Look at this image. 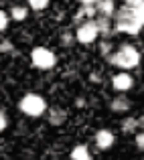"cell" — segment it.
Instances as JSON below:
<instances>
[{"mask_svg": "<svg viewBox=\"0 0 144 160\" xmlns=\"http://www.w3.org/2000/svg\"><path fill=\"white\" fill-rule=\"evenodd\" d=\"M142 27L144 24L140 22L134 6L124 4L122 8H118V12H116V31L124 32V35H138V32L142 31Z\"/></svg>", "mask_w": 144, "mask_h": 160, "instance_id": "obj_1", "label": "cell"}, {"mask_svg": "<svg viewBox=\"0 0 144 160\" xmlns=\"http://www.w3.org/2000/svg\"><path fill=\"white\" fill-rule=\"evenodd\" d=\"M108 61L112 63V65L120 67V69L128 71V69H134V67H138V63H140V53H138V49L134 47V45L124 43V45H120L116 51L110 55Z\"/></svg>", "mask_w": 144, "mask_h": 160, "instance_id": "obj_2", "label": "cell"}, {"mask_svg": "<svg viewBox=\"0 0 144 160\" xmlns=\"http://www.w3.org/2000/svg\"><path fill=\"white\" fill-rule=\"evenodd\" d=\"M18 109L28 118H39L47 112V102L37 93H27L18 103Z\"/></svg>", "mask_w": 144, "mask_h": 160, "instance_id": "obj_3", "label": "cell"}, {"mask_svg": "<svg viewBox=\"0 0 144 160\" xmlns=\"http://www.w3.org/2000/svg\"><path fill=\"white\" fill-rule=\"evenodd\" d=\"M31 63L41 71L53 69L55 63H57V55L51 51L49 47H35L31 51Z\"/></svg>", "mask_w": 144, "mask_h": 160, "instance_id": "obj_4", "label": "cell"}, {"mask_svg": "<svg viewBox=\"0 0 144 160\" xmlns=\"http://www.w3.org/2000/svg\"><path fill=\"white\" fill-rule=\"evenodd\" d=\"M100 37V28H97L95 20H83L81 24H77V31H75V39L81 45H91L94 41Z\"/></svg>", "mask_w": 144, "mask_h": 160, "instance_id": "obj_5", "label": "cell"}, {"mask_svg": "<svg viewBox=\"0 0 144 160\" xmlns=\"http://www.w3.org/2000/svg\"><path fill=\"white\" fill-rule=\"evenodd\" d=\"M112 87L116 91H130L134 87V79L130 73H126V71H122V73H116L112 77Z\"/></svg>", "mask_w": 144, "mask_h": 160, "instance_id": "obj_6", "label": "cell"}, {"mask_svg": "<svg viewBox=\"0 0 144 160\" xmlns=\"http://www.w3.org/2000/svg\"><path fill=\"white\" fill-rule=\"evenodd\" d=\"M94 142H95V146L100 150H108V148H112V146H114L116 136H114V132H110V130H100V132H95Z\"/></svg>", "mask_w": 144, "mask_h": 160, "instance_id": "obj_7", "label": "cell"}, {"mask_svg": "<svg viewBox=\"0 0 144 160\" xmlns=\"http://www.w3.org/2000/svg\"><path fill=\"white\" fill-rule=\"evenodd\" d=\"M95 10L100 16H108V18H114L118 12L116 8V0H97L95 2Z\"/></svg>", "mask_w": 144, "mask_h": 160, "instance_id": "obj_8", "label": "cell"}, {"mask_svg": "<svg viewBox=\"0 0 144 160\" xmlns=\"http://www.w3.org/2000/svg\"><path fill=\"white\" fill-rule=\"evenodd\" d=\"M94 20H95L97 28H100V35L104 37V39H110V37H112V32H114V28H116V27H114V22H112V18L97 14Z\"/></svg>", "mask_w": 144, "mask_h": 160, "instance_id": "obj_9", "label": "cell"}, {"mask_svg": "<svg viewBox=\"0 0 144 160\" xmlns=\"http://www.w3.org/2000/svg\"><path fill=\"white\" fill-rule=\"evenodd\" d=\"M65 120H67L65 109H61V108H51L49 109V124L51 126H61Z\"/></svg>", "mask_w": 144, "mask_h": 160, "instance_id": "obj_10", "label": "cell"}, {"mask_svg": "<svg viewBox=\"0 0 144 160\" xmlns=\"http://www.w3.org/2000/svg\"><path fill=\"white\" fill-rule=\"evenodd\" d=\"M110 109H112V112H116V113H124V112H128V109H130V102L124 98V95H120V98L112 99Z\"/></svg>", "mask_w": 144, "mask_h": 160, "instance_id": "obj_11", "label": "cell"}, {"mask_svg": "<svg viewBox=\"0 0 144 160\" xmlns=\"http://www.w3.org/2000/svg\"><path fill=\"white\" fill-rule=\"evenodd\" d=\"M71 160H94V158H91V152H90L87 146L79 144L71 150Z\"/></svg>", "mask_w": 144, "mask_h": 160, "instance_id": "obj_12", "label": "cell"}, {"mask_svg": "<svg viewBox=\"0 0 144 160\" xmlns=\"http://www.w3.org/2000/svg\"><path fill=\"white\" fill-rule=\"evenodd\" d=\"M8 12H10V18L16 20V22H23V20H27V16H28V8L20 6V4H14Z\"/></svg>", "mask_w": 144, "mask_h": 160, "instance_id": "obj_13", "label": "cell"}, {"mask_svg": "<svg viewBox=\"0 0 144 160\" xmlns=\"http://www.w3.org/2000/svg\"><path fill=\"white\" fill-rule=\"evenodd\" d=\"M138 130V118H126L122 120V132L130 134V132H136Z\"/></svg>", "mask_w": 144, "mask_h": 160, "instance_id": "obj_14", "label": "cell"}, {"mask_svg": "<svg viewBox=\"0 0 144 160\" xmlns=\"http://www.w3.org/2000/svg\"><path fill=\"white\" fill-rule=\"evenodd\" d=\"M28 8H33V10H45V8L51 4V0H27Z\"/></svg>", "mask_w": 144, "mask_h": 160, "instance_id": "obj_15", "label": "cell"}, {"mask_svg": "<svg viewBox=\"0 0 144 160\" xmlns=\"http://www.w3.org/2000/svg\"><path fill=\"white\" fill-rule=\"evenodd\" d=\"M8 22H10V12L8 10H0V31H6L8 28Z\"/></svg>", "mask_w": 144, "mask_h": 160, "instance_id": "obj_16", "label": "cell"}, {"mask_svg": "<svg viewBox=\"0 0 144 160\" xmlns=\"http://www.w3.org/2000/svg\"><path fill=\"white\" fill-rule=\"evenodd\" d=\"M73 41H77V39H75V35H71V32H63V35H61V43L67 45V47H69Z\"/></svg>", "mask_w": 144, "mask_h": 160, "instance_id": "obj_17", "label": "cell"}, {"mask_svg": "<svg viewBox=\"0 0 144 160\" xmlns=\"http://www.w3.org/2000/svg\"><path fill=\"white\" fill-rule=\"evenodd\" d=\"M10 51H12L10 41H6V39H4V41H2V45H0V53H10Z\"/></svg>", "mask_w": 144, "mask_h": 160, "instance_id": "obj_18", "label": "cell"}, {"mask_svg": "<svg viewBox=\"0 0 144 160\" xmlns=\"http://www.w3.org/2000/svg\"><path fill=\"white\" fill-rule=\"evenodd\" d=\"M136 146L140 150H144V130H142L140 134H136Z\"/></svg>", "mask_w": 144, "mask_h": 160, "instance_id": "obj_19", "label": "cell"}, {"mask_svg": "<svg viewBox=\"0 0 144 160\" xmlns=\"http://www.w3.org/2000/svg\"><path fill=\"white\" fill-rule=\"evenodd\" d=\"M6 124H8V120H6V112H0V130H6Z\"/></svg>", "mask_w": 144, "mask_h": 160, "instance_id": "obj_20", "label": "cell"}, {"mask_svg": "<svg viewBox=\"0 0 144 160\" xmlns=\"http://www.w3.org/2000/svg\"><path fill=\"white\" fill-rule=\"evenodd\" d=\"M95 2H97V0H79L81 6H95Z\"/></svg>", "mask_w": 144, "mask_h": 160, "instance_id": "obj_21", "label": "cell"}, {"mask_svg": "<svg viewBox=\"0 0 144 160\" xmlns=\"http://www.w3.org/2000/svg\"><path fill=\"white\" fill-rule=\"evenodd\" d=\"M144 0H124V4H128V6H138V4H142Z\"/></svg>", "mask_w": 144, "mask_h": 160, "instance_id": "obj_22", "label": "cell"}, {"mask_svg": "<svg viewBox=\"0 0 144 160\" xmlns=\"http://www.w3.org/2000/svg\"><path fill=\"white\" fill-rule=\"evenodd\" d=\"M138 128L144 130V118H138Z\"/></svg>", "mask_w": 144, "mask_h": 160, "instance_id": "obj_23", "label": "cell"}]
</instances>
